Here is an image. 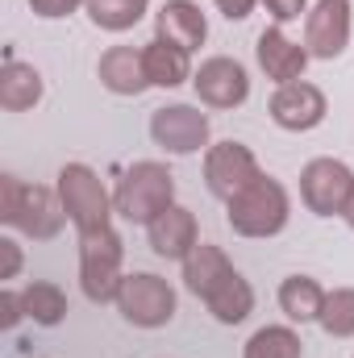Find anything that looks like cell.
<instances>
[{
  "label": "cell",
  "mask_w": 354,
  "mask_h": 358,
  "mask_svg": "<svg viewBox=\"0 0 354 358\" xmlns=\"http://www.w3.org/2000/svg\"><path fill=\"white\" fill-rule=\"evenodd\" d=\"M0 221L21 229L34 242H50L67 225V208L59 187L46 183H25L17 176H0Z\"/></svg>",
  "instance_id": "cell-1"
},
{
  "label": "cell",
  "mask_w": 354,
  "mask_h": 358,
  "mask_svg": "<svg viewBox=\"0 0 354 358\" xmlns=\"http://www.w3.org/2000/svg\"><path fill=\"white\" fill-rule=\"evenodd\" d=\"M288 217H292V200H288V187L271 176H259L250 187H242L234 200H225V221L238 238H275L288 229Z\"/></svg>",
  "instance_id": "cell-2"
},
{
  "label": "cell",
  "mask_w": 354,
  "mask_h": 358,
  "mask_svg": "<svg viewBox=\"0 0 354 358\" xmlns=\"http://www.w3.org/2000/svg\"><path fill=\"white\" fill-rule=\"evenodd\" d=\"M171 204H176V176L167 163H155V159L134 163L113 187V208L129 225H150Z\"/></svg>",
  "instance_id": "cell-3"
},
{
  "label": "cell",
  "mask_w": 354,
  "mask_h": 358,
  "mask_svg": "<svg viewBox=\"0 0 354 358\" xmlns=\"http://www.w3.org/2000/svg\"><path fill=\"white\" fill-rule=\"evenodd\" d=\"M125 242L113 225L80 234V287L92 304H113L125 279Z\"/></svg>",
  "instance_id": "cell-4"
},
{
  "label": "cell",
  "mask_w": 354,
  "mask_h": 358,
  "mask_svg": "<svg viewBox=\"0 0 354 358\" xmlns=\"http://www.w3.org/2000/svg\"><path fill=\"white\" fill-rule=\"evenodd\" d=\"M55 187L63 196V208H67V221L76 225V234H92V229L113 225V217H117L113 192L100 183V176L92 171L88 163H67L59 171Z\"/></svg>",
  "instance_id": "cell-5"
},
{
  "label": "cell",
  "mask_w": 354,
  "mask_h": 358,
  "mask_svg": "<svg viewBox=\"0 0 354 358\" xmlns=\"http://www.w3.org/2000/svg\"><path fill=\"white\" fill-rule=\"evenodd\" d=\"M113 304L121 308V317L129 325H138V329H163V325H171L179 300H176V287L163 275H155V271H129L121 279V292H117Z\"/></svg>",
  "instance_id": "cell-6"
},
{
  "label": "cell",
  "mask_w": 354,
  "mask_h": 358,
  "mask_svg": "<svg viewBox=\"0 0 354 358\" xmlns=\"http://www.w3.org/2000/svg\"><path fill=\"white\" fill-rule=\"evenodd\" d=\"M354 196V171L342 159H313L300 171V200L313 217H346Z\"/></svg>",
  "instance_id": "cell-7"
},
{
  "label": "cell",
  "mask_w": 354,
  "mask_h": 358,
  "mask_svg": "<svg viewBox=\"0 0 354 358\" xmlns=\"http://www.w3.org/2000/svg\"><path fill=\"white\" fill-rule=\"evenodd\" d=\"M208 117L196 104H163L150 113V142L163 146L167 155H196L208 150Z\"/></svg>",
  "instance_id": "cell-8"
},
{
  "label": "cell",
  "mask_w": 354,
  "mask_h": 358,
  "mask_svg": "<svg viewBox=\"0 0 354 358\" xmlns=\"http://www.w3.org/2000/svg\"><path fill=\"white\" fill-rule=\"evenodd\" d=\"M259 176H263V167H259L255 150L242 146V142H217V146L204 150V187L217 200H234Z\"/></svg>",
  "instance_id": "cell-9"
},
{
  "label": "cell",
  "mask_w": 354,
  "mask_h": 358,
  "mask_svg": "<svg viewBox=\"0 0 354 358\" xmlns=\"http://www.w3.org/2000/svg\"><path fill=\"white\" fill-rule=\"evenodd\" d=\"M192 92H196V100H200L204 108H238V104H246V96H250V76H246V67H242L238 59L213 55V59H204V63L196 67Z\"/></svg>",
  "instance_id": "cell-10"
},
{
  "label": "cell",
  "mask_w": 354,
  "mask_h": 358,
  "mask_svg": "<svg viewBox=\"0 0 354 358\" xmlns=\"http://www.w3.org/2000/svg\"><path fill=\"white\" fill-rule=\"evenodd\" d=\"M351 0H317L313 13H304V50L309 59H338L351 46Z\"/></svg>",
  "instance_id": "cell-11"
},
{
  "label": "cell",
  "mask_w": 354,
  "mask_h": 358,
  "mask_svg": "<svg viewBox=\"0 0 354 358\" xmlns=\"http://www.w3.org/2000/svg\"><path fill=\"white\" fill-rule=\"evenodd\" d=\"M267 113H271V121H275L279 129H288V134H309V129H317V125L325 121L330 104H325V92L317 88V84L296 80V84H279V88H275Z\"/></svg>",
  "instance_id": "cell-12"
},
{
  "label": "cell",
  "mask_w": 354,
  "mask_h": 358,
  "mask_svg": "<svg viewBox=\"0 0 354 358\" xmlns=\"http://www.w3.org/2000/svg\"><path fill=\"white\" fill-rule=\"evenodd\" d=\"M146 238H150V250H155L159 259H176V263H183V259L192 255V246L200 242L196 213L183 208V204L163 208V213L146 225Z\"/></svg>",
  "instance_id": "cell-13"
},
{
  "label": "cell",
  "mask_w": 354,
  "mask_h": 358,
  "mask_svg": "<svg viewBox=\"0 0 354 358\" xmlns=\"http://www.w3.org/2000/svg\"><path fill=\"white\" fill-rule=\"evenodd\" d=\"M255 59H259V67L267 71V80H275V84H296L304 76V67H309V50L300 42H292L279 25H271V29L259 34Z\"/></svg>",
  "instance_id": "cell-14"
},
{
  "label": "cell",
  "mask_w": 354,
  "mask_h": 358,
  "mask_svg": "<svg viewBox=\"0 0 354 358\" xmlns=\"http://www.w3.org/2000/svg\"><path fill=\"white\" fill-rule=\"evenodd\" d=\"M96 76H100V84L113 96H142L150 88L142 46H108L100 55V63H96Z\"/></svg>",
  "instance_id": "cell-15"
},
{
  "label": "cell",
  "mask_w": 354,
  "mask_h": 358,
  "mask_svg": "<svg viewBox=\"0 0 354 358\" xmlns=\"http://www.w3.org/2000/svg\"><path fill=\"white\" fill-rule=\"evenodd\" d=\"M155 38L159 42H171L179 50H196V46H204V38H208V21H204V13H200V4L196 0H167L159 13H155Z\"/></svg>",
  "instance_id": "cell-16"
},
{
  "label": "cell",
  "mask_w": 354,
  "mask_h": 358,
  "mask_svg": "<svg viewBox=\"0 0 354 358\" xmlns=\"http://www.w3.org/2000/svg\"><path fill=\"white\" fill-rule=\"evenodd\" d=\"M225 275H234V263H229L225 250L213 246V242H196L192 255L183 259V287H187L192 296H200V300H204Z\"/></svg>",
  "instance_id": "cell-17"
},
{
  "label": "cell",
  "mask_w": 354,
  "mask_h": 358,
  "mask_svg": "<svg viewBox=\"0 0 354 358\" xmlns=\"http://www.w3.org/2000/svg\"><path fill=\"white\" fill-rule=\"evenodd\" d=\"M204 308L213 313V321L221 325H242L250 313H255V287L242 279V271L225 275L208 296H204Z\"/></svg>",
  "instance_id": "cell-18"
},
{
  "label": "cell",
  "mask_w": 354,
  "mask_h": 358,
  "mask_svg": "<svg viewBox=\"0 0 354 358\" xmlns=\"http://www.w3.org/2000/svg\"><path fill=\"white\" fill-rule=\"evenodd\" d=\"M42 100V71L34 63L8 59L0 67V108L4 113H25Z\"/></svg>",
  "instance_id": "cell-19"
},
{
  "label": "cell",
  "mask_w": 354,
  "mask_h": 358,
  "mask_svg": "<svg viewBox=\"0 0 354 358\" xmlns=\"http://www.w3.org/2000/svg\"><path fill=\"white\" fill-rule=\"evenodd\" d=\"M142 55H146V76H150V88H179V84H187L196 71H192V55L187 50H179L171 42H146L142 46Z\"/></svg>",
  "instance_id": "cell-20"
},
{
  "label": "cell",
  "mask_w": 354,
  "mask_h": 358,
  "mask_svg": "<svg viewBox=\"0 0 354 358\" xmlns=\"http://www.w3.org/2000/svg\"><path fill=\"white\" fill-rule=\"evenodd\" d=\"M321 304H325V287L313 279V275H288L279 283V308L288 321H317L321 317Z\"/></svg>",
  "instance_id": "cell-21"
},
{
  "label": "cell",
  "mask_w": 354,
  "mask_h": 358,
  "mask_svg": "<svg viewBox=\"0 0 354 358\" xmlns=\"http://www.w3.org/2000/svg\"><path fill=\"white\" fill-rule=\"evenodd\" d=\"M21 300H25V317H29L34 325L55 329V325L67 317V292H63L59 283H50V279L25 283V287H21Z\"/></svg>",
  "instance_id": "cell-22"
},
{
  "label": "cell",
  "mask_w": 354,
  "mask_h": 358,
  "mask_svg": "<svg viewBox=\"0 0 354 358\" xmlns=\"http://www.w3.org/2000/svg\"><path fill=\"white\" fill-rule=\"evenodd\" d=\"M146 8H150V0H88V4H84L88 21L96 29H104V34H125V29H134V25L146 17Z\"/></svg>",
  "instance_id": "cell-23"
},
{
  "label": "cell",
  "mask_w": 354,
  "mask_h": 358,
  "mask_svg": "<svg viewBox=\"0 0 354 358\" xmlns=\"http://www.w3.org/2000/svg\"><path fill=\"white\" fill-rule=\"evenodd\" d=\"M242 358H300V334L288 325H263L250 334Z\"/></svg>",
  "instance_id": "cell-24"
},
{
  "label": "cell",
  "mask_w": 354,
  "mask_h": 358,
  "mask_svg": "<svg viewBox=\"0 0 354 358\" xmlns=\"http://www.w3.org/2000/svg\"><path fill=\"white\" fill-rule=\"evenodd\" d=\"M317 325H321L330 338H354V287H334V292H325V304H321Z\"/></svg>",
  "instance_id": "cell-25"
},
{
  "label": "cell",
  "mask_w": 354,
  "mask_h": 358,
  "mask_svg": "<svg viewBox=\"0 0 354 358\" xmlns=\"http://www.w3.org/2000/svg\"><path fill=\"white\" fill-rule=\"evenodd\" d=\"M88 0H29V8H34V17H42V21H59V17H71L76 8H84Z\"/></svg>",
  "instance_id": "cell-26"
},
{
  "label": "cell",
  "mask_w": 354,
  "mask_h": 358,
  "mask_svg": "<svg viewBox=\"0 0 354 358\" xmlns=\"http://www.w3.org/2000/svg\"><path fill=\"white\" fill-rule=\"evenodd\" d=\"M21 317H25V300H21V292L4 287V292H0V325H4V329H17Z\"/></svg>",
  "instance_id": "cell-27"
},
{
  "label": "cell",
  "mask_w": 354,
  "mask_h": 358,
  "mask_svg": "<svg viewBox=\"0 0 354 358\" xmlns=\"http://www.w3.org/2000/svg\"><path fill=\"white\" fill-rule=\"evenodd\" d=\"M275 25H288V21H300V13L309 8V0H259Z\"/></svg>",
  "instance_id": "cell-28"
},
{
  "label": "cell",
  "mask_w": 354,
  "mask_h": 358,
  "mask_svg": "<svg viewBox=\"0 0 354 358\" xmlns=\"http://www.w3.org/2000/svg\"><path fill=\"white\" fill-rule=\"evenodd\" d=\"M17 271H21V246L13 238H0V279L8 283L17 279Z\"/></svg>",
  "instance_id": "cell-29"
},
{
  "label": "cell",
  "mask_w": 354,
  "mask_h": 358,
  "mask_svg": "<svg viewBox=\"0 0 354 358\" xmlns=\"http://www.w3.org/2000/svg\"><path fill=\"white\" fill-rule=\"evenodd\" d=\"M255 4H259V0H217V8H221L229 21H246V17L255 13Z\"/></svg>",
  "instance_id": "cell-30"
},
{
  "label": "cell",
  "mask_w": 354,
  "mask_h": 358,
  "mask_svg": "<svg viewBox=\"0 0 354 358\" xmlns=\"http://www.w3.org/2000/svg\"><path fill=\"white\" fill-rule=\"evenodd\" d=\"M346 225L354 229V196H351V208H346Z\"/></svg>",
  "instance_id": "cell-31"
}]
</instances>
